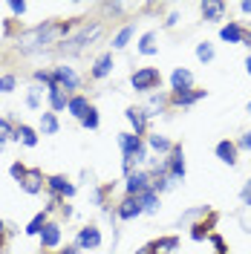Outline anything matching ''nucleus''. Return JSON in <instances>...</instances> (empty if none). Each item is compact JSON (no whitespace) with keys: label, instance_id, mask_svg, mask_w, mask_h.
Returning a JSON list of instances; mask_svg holds the SVG:
<instances>
[{"label":"nucleus","instance_id":"1","mask_svg":"<svg viewBox=\"0 0 251 254\" xmlns=\"http://www.w3.org/2000/svg\"><path fill=\"white\" fill-rule=\"evenodd\" d=\"M162 75H159V69L153 66H144V69H136L133 75H130V84H133V90H139V93H147V90H156Z\"/></svg>","mask_w":251,"mask_h":254},{"label":"nucleus","instance_id":"2","mask_svg":"<svg viewBox=\"0 0 251 254\" xmlns=\"http://www.w3.org/2000/svg\"><path fill=\"white\" fill-rule=\"evenodd\" d=\"M119 144H122V150H125V171L133 168V156L141 150V139L136 133H122L119 136Z\"/></svg>","mask_w":251,"mask_h":254},{"label":"nucleus","instance_id":"3","mask_svg":"<svg viewBox=\"0 0 251 254\" xmlns=\"http://www.w3.org/2000/svg\"><path fill=\"white\" fill-rule=\"evenodd\" d=\"M144 190H150V176L144 174V171H130V176H127V193L130 196H141Z\"/></svg>","mask_w":251,"mask_h":254},{"label":"nucleus","instance_id":"4","mask_svg":"<svg viewBox=\"0 0 251 254\" xmlns=\"http://www.w3.org/2000/svg\"><path fill=\"white\" fill-rule=\"evenodd\" d=\"M52 81H55L61 90H75V87H78V78H75V72H72L69 66H55Z\"/></svg>","mask_w":251,"mask_h":254},{"label":"nucleus","instance_id":"5","mask_svg":"<svg viewBox=\"0 0 251 254\" xmlns=\"http://www.w3.org/2000/svg\"><path fill=\"white\" fill-rule=\"evenodd\" d=\"M168 176H171V179H182V176H185V156H182V147H173V156L168 159Z\"/></svg>","mask_w":251,"mask_h":254},{"label":"nucleus","instance_id":"6","mask_svg":"<svg viewBox=\"0 0 251 254\" xmlns=\"http://www.w3.org/2000/svg\"><path fill=\"white\" fill-rule=\"evenodd\" d=\"M171 84H173V90L176 93H188L190 90V84H193V75H190L188 69H173V75H171Z\"/></svg>","mask_w":251,"mask_h":254},{"label":"nucleus","instance_id":"7","mask_svg":"<svg viewBox=\"0 0 251 254\" xmlns=\"http://www.w3.org/2000/svg\"><path fill=\"white\" fill-rule=\"evenodd\" d=\"M20 188L26 190V193H38V190L44 188V176H41V171H38V168H32V171H26V176H23V182H20Z\"/></svg>","mask_w":251,"mask_h":254},{"label":"nucleus","instance_id":"8","mask_svg":"<svg viewBox=\"0 0 251 254\" xmlns=\"http://www.w3.org/2000/svg\"><path fill=\"white\" fill-rule=\"evenodd\" d=\"M141 211H144V208H141L139 196H127L125 202L119 205V217H122V220H133V217H139Z\"/></svg>","mask_w":251,"mask_h":254},{"label":"nucleus","instance_id":"9","mask_svg":"<svg viewBox=\"0 0 251 254\" xmlns=\"http://www.w3.org/2000/svg\"><path fill=\"white\" fill-rule=\"evenodd\" d=\"M41 243H44V249H55L61 243V228L55 222H47L44 231H41Z\"/></svg>","mask_w":251,"mask_h":254},{"label":"nucleus","instance_id":"10","mask_svg":"<svg viewBox=\"0 0 251 254\" xmlns=\"http://www.w3.org/2000/svg\"><path fill=\"white\" fill-rule=\"evenodd\" d=\"M98 243H101L98 228H93V225L81 228V234H78V246H81V249H98Z\"/></svg>","mask_w":251,"mask_h":254},{"label":"nucleus","instance_id":"11","mask_svg":"<svg viewBox=\"0 0 251 254\" xmlns=\"http://www.w3.org/2000/svg\"><path fill=\"white\" fill-rule=\"evenodd\" d=\"M47 182H49V188L55 190V193H63V196H72V193H75V185H69L66 176H49Z\"/></svg>","mask_w":251,"mask_h":254},{"label":"nucleus","instance_id":"12","mask_svg":"<svg viewBox=\"0 0 251 254\" xmlns=\"http://www.w3.org/2000/svg\"><path fill=\"white\" fill-rule=\"evenodd\" d=\"M176 246H179V240H176V237H162V240H156L147 252H150V254H173V252H176Z\"/></svg>","mask_w":251,"mask_h":254},{"label":"nucleus","instance_id":"13","mask_svg":"<svg viewBox=\"0 0 251 254\" xmlns=\"http://www.w3.org/2000/svg\"><path fill=\"white\" fill-rule=\"evenodd\" d=\"M66 110L72 113L75 119H84L87 110H90V101H87L84 95H72V98H69V104H66Z\"/></svg>","mask_w":251,"mask_h":254},{"label":"nucleus","instance_id":"14","mask_svg":"<svg viewBox=\"0 0 251 254\" xmlns=\"http://www.w3.org/2000/svg\"><path fill=\"white\" fill-rule=\"evenodd\" d=\"M217 156H220L225 165H237V144L234 142H220L217 144Z\"/></svg>","mask_w":251,"mask_h":254},{"label":"nucleus","instance_id":"15","mask_svg":"<svg viewBox=\"0 0 251 254\" xmlns=\"http://www.w3.org/2000/svg\"><path fill=\"white\" fill-rule=\"evenodd\" d=\"M49 104H52V110H66V104H69L66 101V93H63L58 84L49 87Z\"/></svg>","mask_w":251,"mask_h":254},{"label":"nucleus","instance_id":"16","mask_svg":"<svg viewBox=\"0 0 251 254\" xmlns=\"http://www.w3.org/2000/svg\"><path fill=\"white\" fill-rule=\"evenodd\" d=\"M199 98H205V90H188V93H176L173 95V101H176L179 107H188V104L199 101Z\"/></svg>","mask_w":251,"mask_h":254},{"label":"nucleus","instance_id":"17","mask_svg":"<svg viewBox=\"0 0 251 254\" xmlns=\"http://www.w3.org/2000/svg\"><path fill=\"white\" fill-rule=\"evenodd\" d=\"M127 119H130V125L136 127V136H139L141 130H144V125H147V113L139 110V107H130V110H127Z\"/></svg>","mask_w":251,"mask_h":254},{"label":"nucleus","instance_id":"18","mask_svg":"<svg viewBox=\"0 0 251 254\" xmlns=\"http://www.w3.org/2000/svg\"><path fill=\"white\" fill-rule=\"evenodd\" d=\"M220 35H222V41H228V44H240V41L246 38V32L240 29L237 23H228V26H222Z\"/></svg>","mask_w":251,"mask_h":254},{"label":"nucleus","instance_id":"19","mask_svg":"<svg viewBox=\"0 0 251 254\" xmlns=\"http://www.w3.org/2000/svg\"><path fill=\"white\" fill-rule=\"evenodd\" d=\"M113 69V55H101L93 66V78H104V75H110Z\"/></svg>","mask_w":251,"mask_h":254},{"label":"nucleus","instance_id":"20","mask_svg":"<svg viewBox=\"0 0 251 254\" xmlns=\"http://www.w3.org/2000/svg\"><path fill=\"white\" fill-rule=\"evenodd\" d=\"M202 15L205 20H220L225 15V3H202Z\"/></svg>","mask_w":251,"mask_h":254},{"label":"nucleus","instance_id":"21","mask_svg":"<svg viewBox=\"0 0 251 254\" xmlns=\"http://www.w3.org/2000/svg\"><path fill=\"white\" fill-rule=\"evenodd\" d=\"M15 139H20V142L26 144V147H35L38 144V136H35V130L32 127H26V125H20L15 130Z\"/></svg>","mask_w":251,"mask_h":254},{"label":"nucleus","instance_id":"22","mask_svg":"<svg viewBox=\"0 0 251 254\" xmlns=\"http://www.w3.org/2000/svg\"><path fill=\"white\" fill-rule=\"evenodd\" d=\"M139 202H141V208H144L147 214H153V211L159 208V196H156V190H153V188L144 190V193L139 196Z\"/></svg>","mask_w":251,"mask_h":254},{"label":"nucleus","instance_id":"23","mask_svg":"<svg viewBox=\"0 0 251 254\" xmlns=\"http://www.w3.org/2000/svg\"><path fill=\"white\" fill-rule=\"evenodd\" d=\"M41 130L52 136V133H58V119H55V113H41Z\"/></svg>","mask_w":251,"mask_h":254},{"label":"nucleus","instance_id":"24","mask_svg":"<svg viewBox=\"0 0 251 254\" xmlns=\"http://www.w3.org/2000/svg\"><path fill=\"white\" fill-rule=\"evenodd\" d=\"M139 52H141V55H153V52H156V35H153V32H147V35L141 38Z\"/></svg>","mask_w":251,"mask_h":254},{"label":"nucleus","instance_id":"25","mask_svg":"<svg viewBox=\"0 0 251 254\" xmlns=\"http://www.w3.org/2000/svg\"><path fill=\"white\" fill-rule=\"evenodd\" d=\"M150 147H153V150H159V153H168V150H173V144L168 142V139H165V136H150Z\"/></svg>","mask_w":251,"mask_h":254},{"label":"nucleus","instance_id":"26","mask_svg":"<svg viewBox=\"0 0 251 254\" xmlns=\"http://www.w3.org/2000/svg\"><path fill=\"white\" fill-rule=\"evenodd\" d=\"M44 225H47V214H38V217L26 225V234H41V231H44Z\"/></svg>","mask_w":251,"mask_h":254},{"label":"nucleus","instance_id":"27","mask_svg":"<svg viewBox=\"0 0 251 254\" xmlns=\"http://www.w3.org/2000/svg\"><path fill=\"white\" fill-rule=\"evenodd\" d=\"M196 58H199V61H202V64H208V61H211V58H214V47H211L208 41H202V44L196 47Z\"/></svg>","mask_w":251,"mask_h":254},{"label":"nucleus","instance_id":"28","mask_svg":"<svg viewBox=\"0 0 251 254\" xmlns=\"http://www.w3.org/2000/svg\"><path fill=\"white\" fill-rule=\"evenodd\" d=\"M130 35H133V26H125V29L116 35V41H113V47L116 49H125L127 47V41H130Z\"/></svg>","mask_w":251,"mask_h":254},{"label":"nucleus","instance_id":"29","mask_svg":"<svg viewBox=\"0 0 251 254\" xmlns=\"http://www.w3.org/2000/svg\"><path fill=\"white\" fill-rule=\"evenodd\" d=\"M81 122H84V127H90V130H95V127H98V113H95L93 107H90V110H87V116H84Z\"/></svg>","mask_w":251,"mask_h":254},{"label":"nucleus","instance_id":"30","mask_svg":"<svg viewBox=\"0 0 251 254\" xmlns=\"http://www.w3.org/2000/svg\"><path fill=\"white\" fill-rule=\"evenodd\" d=\"M26 104H29V107H38V104H41V90H38V87H32V90H29Z\"/></svg>","mask_w":251,"mask_h":254},{"label":"nucleus","instance_id":"31","mask_svg":"<svg viewBox=\"0 0 251 254\" xmlns=\"http://www.w3.org/2000/svg\"><path fill=\"white\" fill-rule=\"evenodd\" d=\"M9 136H12V125H9V122H6V119H0V139H3V142H6V139H9Z\"/></svg>","mask_w":251,"mask_h":254},{"label":"nucleus","instance_id":"32","mask_svg":"<svg viewBox=\"0 0 251 254\" xmlns=\"http://www.w3.org/2000/svg\"><path fill=\"white\" fill-rule=\"evenodd\" d=\"M12 176H15L17 182H23V176H26V168H23L20 162H15V165H12Z\"/></svg>","mask_w":251,"mask_h":254},{"label":"nucleus","instance_id":"33","mask_svg":"<svg viewBox=\"0 0 251 254\" xmlns=\"http://www.w3.org/2000/svg\"><path fill=\"white\" fill-rule=\"evenodd\" d=\"M9 90H15V78H12V75L0 78V93H9Z\"/></svg>","mask_w":251,"mask_h":254},{"label":"nucleus","instance_id":"34","mask_svg":"<svg viewBox=\"0 0 251 254\" xmlns=\"http://www.w3.org/2000/svg\"><path fill=\"white\" fill-rule=\"evenodd\" d=\"M205 234H208V228H205L202 222H199V225H193V231H190V237H193V240H202Z\"/></svg>","mask_w":251,"mask_h":254},{"label":"nucleus","instance_id":"35","mask_svg":"<svg viewBox=\"0 0 251 254\" xmlns=\"http://www.w3.org/2000/svg\"><path fill=\"white\" fill-rule=\"evenodd\" d=\"M9 9H12V12H15V15H23V12H26V3H9Z\"/></svg>","mask_w":251,"mask_h":254},{"label":"nucleus","instance_id":"36","mask_svg":"<svg viewBox=\"0 0 251 254\" xmlns=\"http://www.w3.org/2000/svg\"><path fill=\"white\" fill-rule=\"evenodd\" d=\"M243 202H246V205L251 208V179H249V185L243 188Z\"/></svg>","mask_w":251,"mask_h":254},{"label":"nucleus","instance_id":"37","mask_svg":"<svg viewBox=\"0 0 251 254\" xmlns=\"http://www.w3.org/2000/svg\"><path fill=\"white\" fill-rule=\"evenodd\" d=\"M240 144H243V147H251V133H246V136H243V142H240Z\"/></svg>","mask_w":251,"mask_h":254},{"label":"nucleus","instance_id":"38","mask_svg":"<svg viewBox=\"0 0 251 254\" xmlns=\"http://www.w3.org/2000/svg\"><path fill=\"white\" fill-rule=\"evenodd\" d=\"M243 12H251V0H246V3H243Z\"/></svg>","mask_w":251,"mask_h":254},{"label":"nucleus","instance_id":"39","mask_svg":"<svg viewBox=\"0 0 251 254\" xmlns=\"http://www.w3.org/2000/svg\"><path fill=\"white\" fill-rule=\"evenodd\" d=\"M246 69H249V75H251V55L246 58Z\"/></svg>","mask_w":251,"mask_h":254},{"label":"nucleus","instance_id":"40","mask_svg":"<svg viewBox=\"0 0 251 254\" xmlns=\"http://www.w3.org/2000/svg\"><path fill=\"white\" fill-rule=\"evenodd\" d=\"M61 254H75V249H66V252H61Z\"/></svg>","mask_w":251,"mask_h":254},{"label":"nucleus","instance_id":"41","mask_svg":"<svg viewBox=\"0 0 251 254\" xmlns=\"http://www.w3.org/2000/svg\"><path fill=\"white\" fill-rule=\"evenodd\" d=\"M3 144H6V142H3V139H0V150H3Z\"/></svg>","mask_w":251,"mask_h":254},{"label":"nucleus","instance_id":"42","mask_svg":"<svg viewBox=\"0 0 251 254\" xmlns=\"http://www.w3.org/2000/svg\"><path fill=\"white\" fill-rule=\"evenodd\" d=\"M0 231H3V222H0Z\"/></svg>","mask_w":251,"mask_h":254},{"label":"nucleus","instance_id":"43","mask_svg":"<svg viewBox=\"0 0 251 254\" xmlns=\"http://www.w3.org/2000/svg\"><path fill=\"white\" fill-rule=\"evenodd\" d=\"M249 113H251V104H249Z\"/></svg>","mask_w":251,"mask_h":254}]
</instances>
